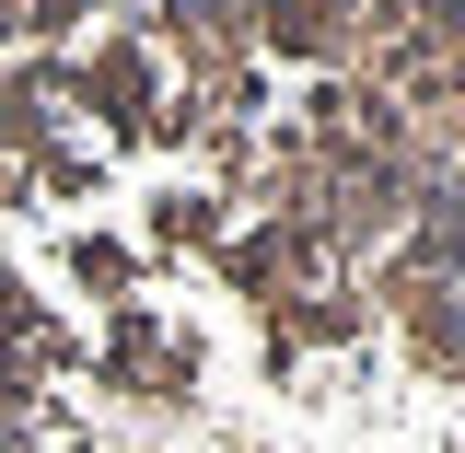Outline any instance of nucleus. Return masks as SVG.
Listing matches in <instances>:
<instances>
[{
  "label": "nucleus",
  "instance_id": "obj_1",
  "mask_svg": "<svg viewBox=\"0 0 465 453\" xmlns=\"http://www.w3.org/2000/svg\"><path fill=\"white\" fill-rule=\"evenodd\" d=\"M0 453H465V0H0Z\"/></svg>",
  "mask_w": 465,
  "mask_h": 453
}]
</instances>
